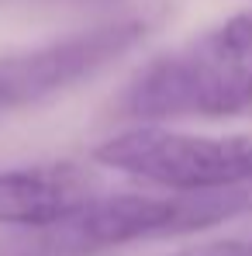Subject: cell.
<instances>
[{
  "mask_svg": "<svg viewBox=\"0 0 252 256\" xmlns=\"http://www.w3.org/2000/svg\"><path fill=\"white\" fill-rule=\"evenodd\" d=\"M93 160L163 190H208L252 176V138L138 125L104 138L93 149Z\"/></svg>",
  "mask_w": 252,
  "mask_h": 256,
  "instance_id": "obj_3",
  "label": "cell"
},
{
  "mask_svg": "<svg viewBox=\"0 0 252 256\" xmlns=\"http://www.w3.org/2000/svg\"><path fill=\"white\" fill-rule=\"evenodd\" d=\"M121 118L163 125L180 118L225 122L252 111V7L190 42L152 56L118 97Z\"/></svg>",
  "mask_w": 252,
  "mask_h": 256,
  "instance_id": "obj_2",
  "label": "cell"
},
{
  "mask_svg": "<svg viewBox=\"0 0 252 256\" xmlns=\"http://www.w3.org/2000/svg\"><path fill=\"white\" fill-rule=\"evenodd\" d=\"M176 256H252V236H228V239H211L187 246Z\"/></svg>",
  "mask_w": 252,
  "mask_h": 256,
  "instance_id": "obj_6",
  "label": "cell"
},
{
  "mask_svg": "<svg viewBox=\"0 0 252 256\" xmlns=\"http://www.w3.org/2000/svg\"><path fill=\"white\" fill-rule=\"evenodd\" d=\"M100 194V176L80 163H35L0 170V228L52 225Z\"/></svg>",
  "mask_w": 252,
  "mask_h": 256,
  "instance_id": "obj_5",
  "label": "cell"
},
{
  "mask_svg": "<svg viewBox=\"0 0 252 256\" xmlns=\"http://www.w3.org/2000/svg\"><path fill=\"white\" fill-rule=\"evenodd\" d=\"M252 214V176L208 190L97 194L52 225L0 228V256H97L145 239H173Z\"/></svg>",
  "mask_w": 252,
  "mask_h": 256,
  "instance_id": "obj_1",
  "label": "cell"
},
{
  "mask_svg": "<svg viewBox=\"0 0 252 256\" xmlns=\"http://www.w3.org/2000/svg\"><path fill=\"white\" fill-rule=\"evenodd\" d=\"M142 35L145 24L138 18H121L66 38L0 52V118L38 108L97 76L100 70L128 56L142 42Z\"/></svg>",
  "mask_w": 252,
  "mask_h": 256,
  "instance_id": "obj_4",
  "label": "cell"
}]
</instances>
